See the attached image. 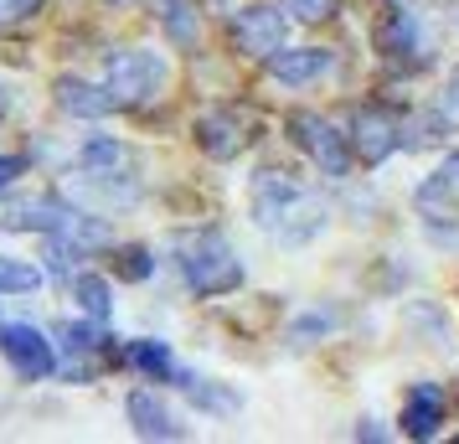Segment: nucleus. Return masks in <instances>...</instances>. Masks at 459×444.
<instances>
[{
    "label": "nucleus",
    "instance_id": "25",
    "mask_svg": "<svg viewBox=\"0 0 459 444\" xmlns=\"http://www.w3.org/2000/svg\"><path fill=\"white\" fill-rule=\"evenodd\" d=\"M22 170H26V161H22V155H0V191L11 187V181H16Z\"/></svg>",
    "mask_w": 459,
    "mask_h": 444
},
{
    "label": "nucleus",
    "instance_id": "11",
    "mask_svg": "<svg viewBox=\"0 0 459 444\" xmlns=\"http://www.w3.org/2000/svg\"><path fill=\"white\" fill-rule=\"evenodd\" d=\"M232 42H238V52L269 63L273 52L284 47V16H279L273 5H248V11L232 16Z\"/></svg>",
    "mask_w": 459,
    "mask_h": 444
},
{
    "label": "nucleus",
    "instance_id": "22",
    "mask_svg": "<svg viewBox=\"0 0 459 444\" xmlns=\"http://www.w3.org/2000/svg\"><path fill=\"white\" fill-rule=\"evenodd\" d=\"M284 11H294V22H331L335 16V0H284Z\"/></svg>",
    "mask_w": 459,
    "mask_h": 444
},
{
    "label": "nucleus",
    "instance_id": "12",
    "mask_svg": "<svg viewBox=\"0 0 459 444\" xmlns=\"http://www.w3.org/2000/svg\"><path fill=\"white\" fill-rule=\"evenodd\" d=\"M125 408H129V423H134V434H140V440H186V429L176 423V414H170L150 387H134Z\"/></svg>",
    "mask_w": 459,
    "mask_h": 444
},
{
    "label": "nucleus",
    "instance_id": "6",
    "mask_svg": "<svg viewBox=\"0 0 459 444\" xmlns=\"http://www.w3.org/2000/svg\"><path fill=\"white\" fill-rule=\"evenodd\" d=\"M377 47L397 67H429V57H434V37H429V26H423L418 11H387L377 22Z\"/></svg>",
    "mask_w": 459,
    "mask_h": 444
},
{
    "label": "nucleus",
    "instance_id": "27",
    "mask_svg": "<svg viewBox=\"0 0 459 444\" xmlns=\"http://www.w3.org/2000/svg\"><path fill=\"white\" fill-rule=\"evenodd\" d=\"M0 114H5V88H0Z\"/></svg>",
    "mask_w": 459,
    "mask_h": 444
},
{
    "label": "nucleus",
    "instance_id": "1",
    "mask_svg": "<svg viewBox=\"0 0 459 444\" xmlns=\"http://www.w3.org/2000/svg\"><path fill=\"white\" fill-rule=\"evenodd\" d=\"M248 212H253V222H258L273 243H284V248L310 243V238L331 222V202H325L320 191L305 187L290 170H273V166L253 176Z\"/></svg>",
    "mask_w": 459,
    "mask_h": 444
},
{
    "label": "nucleus",
    "instance_id": "13",
    "mask_svg": "<svg viewBox=\"0 0 459 444\" xmlns=\"http://www.w3.org/2000/svg\"><path fill=\"white\" fill-rule=\"evenodd\" d=\"M438 423H444V393H438V382H418L403 403V434L408 440H434Z\"/></svg>",
    "mask_w": 459,
    "mask_h": 444
},
{
    "label": "nucleus",
    "instance_id": "18",
    "mask_svg": "<svg viewBox=\"0 0 459 444\" xmlns=\"http://www.w3.org/2000/svg\"><path fill=\"white\" fill-rule=\"evenodd\" d=\"M73 300L83 305L88 320H108L114 316V290L104 274H73Z\"/></svg>",
    "mask_w": 459,
    "mask_h": 444
},
{
    "label": "nucleus",
    "instance_id": "21",
    "mask_svg": "<svg viewBox=\"0 0 459 444\" xmlns=\"http://www.w3.org/2000/svg\"><path fill=\"white\" fill-rule=\"evenodd\" d=\"M42 5H47V0H0V31H11V26L31 22Z\"/></svg>",
    "mask_w": 459,
    "mask_h": 444
},
{
    "label": "nucleus",
    "instance_id": "2",
    "mask_svg": "<svg viewBox=\"0 0 459 444\" xmlns=\"http://www.w3.org/2000/svg\"><path fill=\"white\" fill-rule=\"evenodd\" d=\"M176 269L191 284V295H232L243 284V258L232 254V243L212 228L176 238Z\"/></svg>",
    "mask_w": 459,
    "mask_h": 444
},
{
    "label": "nucleus",
    "instance_id": "26",
    "mask_svg": "<svg viewBox=\"0 0 459 444\" xmlns=\"http://www.w3.org/2000/svg\"><path fill=\"white\" fill-rule=\"evenodd\" d=\"M145 5H155V11H160V5H166V0H145Z\"/></svg>",
    "mask_w": 459,
    "mask_h": 444
},
{
    "label": "nucleus",
    "instance_id": "17",
    "mask_svg": "<svg viewBox=\"0 0 459 444\" xmlns=\"http://www.w3.org/2000/svg\"><path fill=\"white\" fill-rule=\"evenodd\" d=\"M176 382H181V393H186L196 408H207V414H238V393H228V387H217V382L207 378H191V372H176Z\"/></svg>",
    "mask_w": 459,
    "mask_h": 444
},
{
    "label": "nucleus",
    "instance_id": "24",
    "mask_svg": "<svg viewBox=\"0 0 459 444\" xmlns=\"http://www.w3.org/2000/svg\"><path fill=\"white\" fill-rule=\"evenodd\" d=\"M325 326H331V316H310V320H299V326H294V341H299V346H310V336H315V331H325Z\"/></svg>",
    "mask_w": 459,
    "mask_h": 444
},
{
    "label": "nucleus",
    "instance_id": "9",
    "mask_svg": "<svg viewBox=\"0 0 459 444\" xmlns=\"http://www.w3.org/2000/svg\"><path fill=\"white\" fill-rule=\"evenodd\" d=\"M413 207L429 228H459V150L434 170V176L418 181Z\"/></svg>",
    "mask_w": 459,
    "mask_h": 444
},
{
    "label": "nucleus",
    "instance_id": "23",
    "mask_svg": "<svg viewBox=\"0 0 459 444\" xmlns=\"http://www.w3.org/2000/svg\"><path fill=\"white\" fill-rule=\"evenodd\" d=\"M438 119L459 125V67H455V78H449V88H444V99H438Z\"/></svg>",
    "mask_w": 459,
    "mask_h": 444
},
{
    "label": "nucleus",
    "instance_id": "10",
    "mask_svg": "<svg viewBox=\"0 0 459 444\" xmlns=\"http://www.w3.org/2000/svg\"><path fill=\"white\" fill-rule=\"evenodd\" d=\"M196 145L207 150L212 161H232L253 145V119L243 109H207L196 119Z\"/></svg>",
    "mask_w": 459,
    "mask_h": 444
},
{
    "label": "nucleus",
    "instance_id": "8",
    "mask_svg": "<svg viewBox=\"0 0 459 444\" xmlns=\"http://www.w3.org/2000/svg\"><path fill=\"white\" fill-rule=\"evenodd\" d=\"M351 150L367 166H382L393 150H403V119L382 104H361L351 119Z\"/></svg>",
    "mask_w": 459,
    "mask_h": 444
},
{
    "label": "nucleus",
    "instance_id": "3",
    "mask_svg": "<svg viewBox=\"0 0 459 444\" xmlns=\"http://www.w3.org/2000/svg\"><path fill=\"white\" fill-rule=\"evenodd\" d=\"M104 88H108V99H114V109H140V104H150V99L166 88V57H160V52H145V47L108 52Z\"/></svg>",
    "mask_w": 459,
    "mask_h": 444
},
{
    "label": "nucleus",
    "instance_id": "4",
    "mask_svg": "<svg viewBox=\"0 0 459 444\" xmlns=\"http://www.w3.org/2000/svg\"><path fill=\"white\" fill-rule=\"evenodd\" d=\"M83 207H73L52 191L37 196H0V233H42V238H67Z\"/></svg>",
    "mask_w": 459,
    "mask_h": 444
},
{
    "label": "nucleus",
    "instance_id": "20",
    "mask_svg": "<svg viewBox=\"0 0 459 444\" xmlns=\"http://www.w3.org/2000/svg\"><path fill=\"white\" fill-rule=\"evenodd\" d=\"M114 274L129 279V284H140V279L155 274V258H150V248H140V243H129V248H119L114 254Z\"/></svg>",
    "mask_w": 459,
    "mask_h": 444
},
{
    "label": "nucleus",
    "instance_id": "14",
    "mask_svg": "<svg viewBox=\"0 0 459 444\" xmlns=\"http://www.w3.org/2000/svg\"><path fill=\"white\" fill-rule=\"evenodd\" d=\"M269 73L279 78V83H290V88H299V83H315V78H325L331 73V52L325 47H294V52H273L269 57Z\"/></svg>",
    "mask_w": 459,
    "mask_h": 444
},
{
    "label": "nucleus",
    "instance_id": "19",
    "mask_svg": "<svg viewBox=\"0 0 459 444\" xmlns=\"http://www.w3.org/2000/svg\"><path fill=\"white\" fill-rule=\"evenodd\" d=\"M31 290H42V269L0 254V295H31Z\"/></svg>",
    "mask_w": 459,
    "mask_h": 444
},
{
    "label": "nucleus",
    "instance_id": "5",
    "mask_svg": "<svg viewBox=\"0 0 459 444\" xmlns=\"http://www.w3.org/2000/svg\"><path fill=\"white\" fill-rule=\"evenodd\" d=\"M284 129H290V140L305 155H310L315 166L325 170L331 181H341V176H351V135H341V129L325 119V114H310V109H294L290 119H284Z\"/></svg>",
    "mask_w": 459,
    "mask_h": 444
},
{
    "label": "nucleus",
    "instance_id": "7",
    "mask_svg": "<svg viewBox=\"0 0 459 444\" xmlns=\"http://www.w3.org/2000/svg\"><path fill=\"white\" fill-rule=\"evenodd\" d=\"M0 357L11 361L22 382H42L57 372V352L37 326H0Z\"/></svg>",
    "mask_w": 459,
    "mask_h": 444
},
{
    "label": "nucleus",
    "instance_id": "16",
    "mask_svg": "<svg viewBox=\"0 0 459 444\" xmlns=\"http://www.w3.org/2000/svg\"><path fill=\"white\" fill-rule=\"evenodd\" d=\"M125 361L134 367V372L155 378V382L176 378V357H170V346H166V341H129V346H125Z\"/></svg>",
    "mask_w": 459,
    "mask_h": 444
},
{
    "label": "nucleus",
    "instance_id": "15",
    "mask_svg": "<svg viewBox=\"0 0 459 444\" xmlns=\"http://www.w3.org/2000/svg\"><path fill=\"white\" fill-rule=\"evenodd\" d=\"M57 109L63 114H73V119H104V114H114V99H108V88L99 83H83V78H57Z\"/></svg>",
    "mask_w": 459,
    "mask_h": 444
}]
</instances>
